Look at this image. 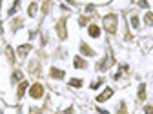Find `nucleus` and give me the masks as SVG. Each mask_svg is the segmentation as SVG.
<instances>
[{
	"label": "nucleus",
	"instance_id": "nucleus-1",
	"mask_svg": "<svg viewBox=\"0 0 153 114\" xmlns=\"http://www.w3.org/2000/svg\"><path fill=\"white\" fill-rule=\"evenodd\" d=\"M104 29L108 33L117 31V15H106L104 16Z\"/></svg>",
	"mask_w": 153,
	"mask_h": 114
},
{
	"label": "nucleus",
	"instance_id": "nucleus-2",
	"mask_svg": "<svg viewBox=\"0 0 153 114\" xmlns=\"http://www.w3.org/2000/svg\"><path fill=\"white\" fill-rule=\"evenodd\" d=\"M29 94H31V98H40L42 94H44V87L40 83H35L31 89H29Z\"/></svg>",
	"mask_w": 153,
	"mask_h": 114
},
{
	"label": "nucleus",
	"instance_id": "nucleus-3",
	"mask_svg": "<svg viewBox=\"0 0 153 114\" xmlns=\"http://www.w3.org/2000/svg\"><path fill=\"white\" fill-rule=\"evenodd\" d=\"M111 96H113V89H111V87H108L102 94H99V96H97V102H106V100H108V98H111Z\"/></svg>",
	"mask_w": 153,
	"mask_h": 114
},
{
	"label": "nucleus",
	"instance_id": "nucleus-4",
	"mask_svg": "<svg viewBox=\"0 0 153 114\" xmlns=\"http://www.w3.org/2000/svg\"><path fill=\"white\" fill-rule=\"evenodd\" d=\"M56 33H59L60 38H66V20H64V18L56 24Z\"/></svg>",
	"mask_w": 153,
	"mask_h": 114
},
{
	"label": "nucleus",
	"instance_id": "nucleus-5",
	"mask_svg": "<svg viewBox=\"0 0 153 114\" xmlns=\"http://www.w3.org/2000/svg\"><path fill=\"white\" fill-rule=\"evenodd\" d=\"M88 33H89V36H93V38H99V36H100V27L95 26V24H91L89 29H88Z\"/></svg>",
	"mask_w": 153,
	"mask_h": 114
},
{
	"label": "nucleus",
	"instance_id": "nucleus-6",
	"mask_svg": "<svg viewBox=\"0 0 153 114\" xmlns=\"http://www.w3.org/2000/svg\"><path fill=\"white\" fill-rule=\"evenodd\" d=\"M86 65H88V64H86V60H82L80 56H76V58H75V67H76V69H84Z\"/></svg>",
	"mask_w": 153,
	"mask_h": 114
},
{
	"label": "nucleus",
	"instance_id": "nucleus-7",
	"mask_svg": "<svg viewBox=\"0 0 153 114\" xmlns=\"http://www.w3.org/2000/svg\"><path fill=\"white\" fill-rule=\"evenodd\" d=\"M80 51H82L84 54H88V56H93V54H95V51H93L89 45H86V44H82V45H80Z\"/></svg>",
	"mask_w": 153,
	"mask_h": 114
},
{
	"label": "nucleus",
	"instance_id": "nucleus-8",
	"mask_svg": "<svg viewBox=\"0 0 153 114\" xmlns=\"http://www.w3.org/2000/svg\"><path fill=\"white\" fill-rule=\"evenodd\" d=\"M29 49H31V45H29V44L20 45V47H18V54H20V56H26V54L29 53Z\"/></svg>",
	"mask_w": 153,
	"mask_h": 114
},
{
	"label": "nucleus",
	"instance_id": "nucleus-9",
	"mask_svg": "<svg viewBox=\"0 0 153 114\" xmlns=\"http://www.w3.org/2000/svg\"><path fill=\"white\" fill-rule=\"evenodd\" d=\"M51 78H64V72L60 71V69H51Z\"/></svg>",
	"mask_w": 153,
	"mask_h": 114
},
{
	"label": "nucleus",
	"instance_id": "nucleus-10",
	"mask_svg": "<svg viewBox=\"0 0 153 114\" xmlns=\"http://www.w3.org/2000/svg\"><path fill=\"white\" fill-rule=\"evenodd\" d=\"M26 87H27V82L24 80L20 85H18V98H22V94H24V91H26Z\"/></svg>",
	"mask_w": 153,
	"mask_h": 114
},
{
	"label": "nucleus",
	"instance_id": "nucleus-11",
	"mask_svg": "<svg viewBox=\"0 0 153 114\" xmlns=\"http://www.w3.org/2000/svg\"><path fill=\"white\" fill-rule=\"evenodd\" d=\"M144 22H146V26H153V13H146Z\"/></svg>",
	"mask_w": 153,
	"mask_h": 114
},
{
	"label": "nucleus",
	"instance_id": "nucleus-12",
	"mask_svg": "<svg viewBox=\"0 0 153 114\" xmlns=\"http://www.w3.org/2000/svg\"><path fill=\"white\" fill-rule=\"evenodd\" d=\"M146 98V89H144V85H140V89H139V100L142 102Z\"/></svg>",
	"mask_w": 153,
	"mask_h": 114
},
{
	"label": "nucleus",
	"instance_id": "nucleus-13",
	"mask_svg": "<svg viewBox=\"0 0 153 114\" xmlns=\"http://www.w3.org/2000/svg\"><path fill=\"white\" fill-rule=\"evenodd\" d=\"M82 80H69V87H80Z\"/></svg>",
	"mask_w": 153,
	"mask_h": 114
},
{
	"label": "nucleus",
	"instance_id": "nucleus-14",
	"mask_svg": "<svg viewBox=\"0 0 153 114\" xmlns=\"http://www.w3.org/2000/svg\"><path fill=\"white\" fill-rule=\"evenodd\" d=\"M131 24H133V27L137 29V27H139V18H137V16H131Z\"/></svg>",
	"mask_w": 153,
	"mask_h": 114
},
{
	"label": "nucleus",
	"instance_id": "nucleus-15",
	"mask_svg": "<svg viewBox=\"0 0 153 114\" xmlns=\"http://www.w3.org/2000/svg\"><path fill=\"white\" fill-rule=\"evenodd\" d=\"M13 80H22V72H20V71H15V74H13Z\"/></svg>",
	"mask_w": 153,
	"mask_h": 114
},
{
	"label": "nucleus",
	"instance_id": "nucleus-16",
	"mask_svg": "<svg viewBox=\"0 0 153 114\" xmlns=\"http://www.w3.org/2000/svg\"><path fill=\"white\" fill-rule=\"evenodd\" d=\"M99 85H102V78L97 80V82H93V83H91V89H99Z\"/></svg>",
	"mask_w": 153,
	"mask_h": 114
},
{
	"label": "nucleus",
	"instance_id": "nucleus-17",
	"mask_svg": "<svg viewBox=\"0 0 153 114\" xmlns=\"http://www.w3.org/2000/svg\"><path fill=\"white\" fill-rule=\"evenodd\" d=\"M35 13H36V4H31V6H29V15L33 16Z\"/></svg>",
	"mask_w": 153,
	"mask_h": 114
},
{
	"label": "nucleus",
	"instance_id": "nucleus-18",
	"mask_svg": "<svg viewBox=\"0 0 153 114\" xmlns=\"http://www.w3.org/2000/svg\"><path fill=\"white\" fill-rule=\"evenodd\" d=\"M144 112H146V114H153V107H149V105L144 107Z\"/></svg>",
	"mask_w": 153,
	"mask_h": 114
},
{
	"label": "nucleus",
	"instance_id": "nucleus-19",
	"mask_svg": "<svg viewBox=\"0 0 153 114\" xmlns=\"http://www.w3.org/2000/svg\"><path fill=\"white\" fill-rule=\"evenodd\" d=\"M139 6L140 7H148V2H146V0H142V2H139Z\"/></svg>",
	"mask_w": 153,
	"mask_h": 114
}]
</instances>
